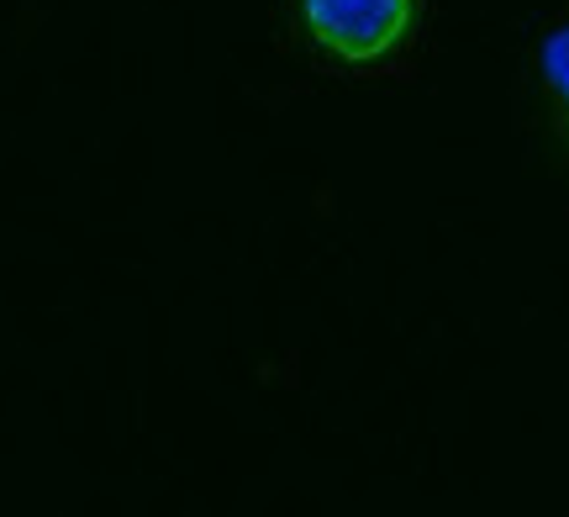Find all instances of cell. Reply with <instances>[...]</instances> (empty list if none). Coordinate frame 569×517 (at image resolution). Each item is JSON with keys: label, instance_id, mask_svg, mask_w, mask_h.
<instances>
[{"label": "cell", "instance_id": "obj_1", "mask_svg": "<svg viewBox=\"0 0 569 517\" xmlns=\"http://www.w3.org/2000/svg\"><path fill=\"white\" fill-rule=\"evenodd\" d=\"M301 21L338 63H375L407 38L411 0H301Z\"/></svg>", "mask_w": 569, "mask_h": 517}, {"label": "cell", "instance_id": "obj_2", "mask_svg": "<svg viewBox=\"0 0 569 517\" xmlns=\"http://www.w3.org/2000/svg\"><path fill=\"white\" fill-rule=\"evenodd\" d=\"M543 80H549L553 101L565 106V117H569V21L553 27L549 42H543Z\"/></svg>", "mask_w": 569, "mask_h": 517}]
</instances>
